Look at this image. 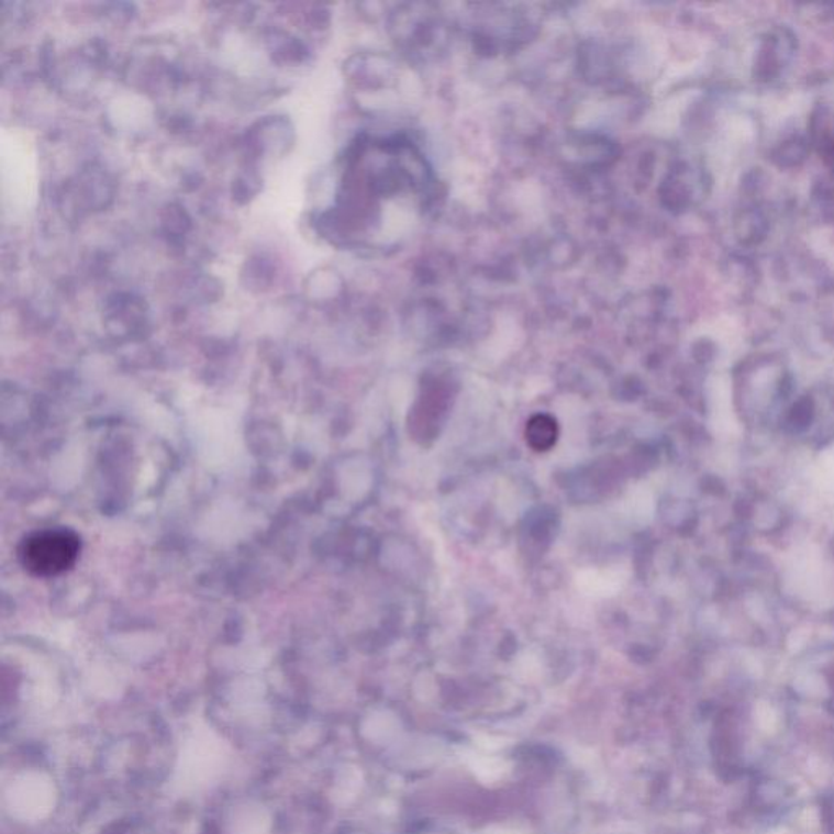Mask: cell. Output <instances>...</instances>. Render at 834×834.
I'll return each instance as SVG.
<instances>
[{"mask_svg":"<svg viewBox=\"0 0 834 834\" xmlns=\"http://www.w3.org/2000/svg\"><path fill=\"white\" fill-rule=\"evenodd\" d=\"M252 131V145L258 152L283 155L293 142L292 124L283 116H268Z\"/></svg>","mask_w":834,"mask_h":834,"instance_id":"7a4b0ae2","label":"cell"},{"mask_svg":"<svg viewBox=\"0 0 834 834\" xmlns=\"http://www.w3.org/2000/svg\"><path fill=\"white\" fill-rule=\"evenodd\" d=\"M273 276L275 273H273L268 259L256 256V258L248 259L245 263V268L242 271L243 286L252 292H262V290L268 289Z\"/></svg>","mask_w":834,"mask_h":834,"instance_id":"277c9868","label":"cell"},{"mask_svg":"<svg viewBox=\"0 0 834 834\" xmlns=\"http://www.w3.org/2000/svg\"><path fill=\"white\" fill-rule=\"evenodd\" d=\"M556 437V422L549 416H535L526 425V438L535 451H549L555 445Z\"/></svg>","mask_w":834,"mask_h":834,"instance_id":"3957f363","label":"cell"},{"mask_svg":"<svg viewBox=\"0 0 834 834\" xmlns=\"http://www.w3.org/2000/svg\"><path fill=\"white\" fill-rule=\"evenodd\" d=\"M259 188H262V180H259L258 175L255 171H245L233 181V199L242 202V204L248 202L249 199L255 198Z\"/></svg>","mask_w":834,"mask_h":834,"instance_id":"5b68a950","label":"cell"},{"mask_svg":"<svg viewBox=\"0 0 834 834\" xmlns=\"http://www.w3.org/2000/svg\"><path fill=\"white\" fill-rule=\"evenodd\" d=\"M80 548L82 542L74 530L56 526L26 536L20 545L19 557L30 574L49 579L70 569L79 559Z\"/></svg>","mask_w":834,"mask_h":834,"instance_id":"6da1fadb","label":"cell"}]
</instances>
